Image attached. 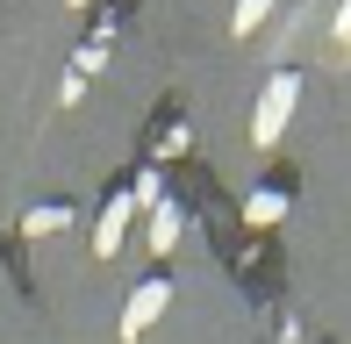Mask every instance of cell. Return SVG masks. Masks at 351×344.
I'll use <instances>...</instances> for the list:
<instances>
[{"label":"cell","instance_id":"obj_1","mask_svg":"<svg viewBox=\"0 0 351 344\" xmlns=\"http://www.w3.org/2000/svg\"><path fill=\"white\" fill-rule=\"evenodd\" d=\"M294 101H301V79L294 72H273L258 93V122H251V136L258 144H280V130H287V115H294Z\"/></svg>","mask_w":351,"mask_h":344},{"label":"cell","instance_id":"obj_2","mask_svg":"<svg viewBox=\"0 0 351 344\" xmlns=\"http://www.w3.org/2000/svg\"><path fill=\"white\" fill-rule=\"evenodd\" d=\"M165 302H172V287H165V280H143V287L130 294V308H122V337H143V330H151V323L158 316H165Z\"/></svg>","mask_w":351,"mask_h":344},{"label":"cell","instance_id":"obj_3","mask_svg":"<svg viewBox=\"0 0 351 344\" xmlns=\"http://www.w3.org/2000/svg\"><path fill=\"white\" fill-rule=\"evenodd\" d=\"M130 208H136L130 194H122V201H108L101 230H93V251H101V258H115V251H122V223H130Z\"/></svg>","mask_w":351,"mask_h":344},{"label":"cell","instance_id":"obj_4","mask_svg":"<svg viewBox=\"0 0 351 344\" xmlns=\"http://www.w3.org/2000/svg\"><path fill=\"white\" fill-rule=\"evenodd\" d=\"M151 244H158V251H172V244H180V208H165V201L151 208Z\"/></svg>","mask_w":351,"mask_h":344},{"label":"cell","instance_id":"obj_5","mask_svg":"<svg viewBox=\"0 0 351 344\" xmlns=\"http://www.w3.org/2000/svg\"><path fill=\"white\" fill-rule=\"evenodd\" d=\"M244 215H251V223H280L287 201H280V194H251V208H244Z\"/></svg>","mask_w":351,"mask_h":344},{"label":"cell","instance_id":"obj_6","mask_svg":"<svg viewBox=\"0 0 351 344\" xmlns=\"http://www.w3.org/2000/svg\"><path fill=\"white\" fill-rule=\"evenodd\" d=\"M65 223H72L65 208H36V215H29V237H51V230H65Z\"/></svg>","mask_w":351,"mask_h":344},{"label":"cell","instance_id":"obj_7","mask_svg":"<svg viewBox=\"0 0 351 344\" xmlns=\"http://www.w3.org/2000/svg\"><path fill=\"white\" fill-rule=\"evenodd\" d=\"M258 14H265V0H244V8H237V29H251Z\"/></svg>","mask_w":351,"mask_h":344},{"label":"cell","instance_id":"obj_8","mask_svg":"<svg viewBox=\"0 0 351 344\" xmlns=\"http://www.w3.org/2000/svg\"><path fill=\"white\" fill-rule=\"evenodd\" d=\"M337 43H351V8H344V14H337Z\"/></svg>","mask_w":351,"mask_h":344}]
</instances>
